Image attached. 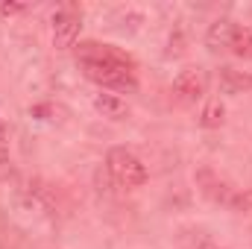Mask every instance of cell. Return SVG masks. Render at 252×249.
Segmentation results:
<instances>
[{
    "label": "cell",
    "instance_id": "obj_4",
    "mask_svg": "<svg viewBox=\"0 0 252 249\" xmlns=\"http://www.w3.org/2000/svg\"><path fill=\"white\" fill-rule=\"evenodd\" d=\"M76 38H79V15L70 9H59L53 15V44L59 50H67L76 44Z\"/></svg>",
    "mask_w": 252,
    "mask_h": 249
},
{
    "label": "cell",
    "instance_id": "obj_12",
    "mask_svg": "<svg viewBox=\"0 0 252 249\" xmlns=\"http://www.w3.org/2000/svg\"><path fill=\"white\" fill-rule=\"evenodd\" d=\"M6 161H9V129L0 121V164H6Z\"/></svg>",
    "mask_w": 252,
    "mask_h": 249
},
{
    "label": "cell",
    "instance_id": "obj_11",
    "mask_svg": "<svg viewBox=\"0 0 252 249\" xmlns=\"http://www.w3.org/2000/svg\"><path fill=\"white\" fill-rule=\"evenodd\" d=\"M24 12V3L18 0H0V18H12V15H21Z\"/></svg>",
    "mask_w": 252,
    "mask_h": 249
},
{
    "label": "cell",
    "instance_id": "obj_13",
    "mask_svg": "<svg viewBox=\"0 0 252 249\" xmlns=\"http://www.w3.org/2000/svg\"><path fill=\"white\" fill-rule=\"evenodd\" d=\"M196 249H223L220 244H211V241H205V244H199Z\"/></svg>",
    "mask_w": 252,
    "mask_h": 249
},
{
    "label": "cell",
    "instance_id": "obj_6",
    "mask_svg": "<svg viewBox=\"0 0 252 249\" xmlns=\"http://www.w3.org/2000/svg\"><path fill=\"white\" fill-rule=\"evenodd\" d=\"M94 109H97L103 118H109V121H121L126 112H129L126 100L115 97V94H94Z\"/></svg>",
    "mask_w": 252,
    "mask_h": 249
},
{
    "label": "cell",
    "instance_id": "obj_9",
    "mask_svg": "<svg viewBox=\"0 0 252 249\" xmlns=\"http://www.w3.org/2000/svg\"><path fill=\"white\" fill-rule=\"evenodd\" d=\"M223 121H226V106L220 100H208L202 115H199V124L205 129H217V126H223Z\"/></svg>",
    "mask_w": 252,
    "mask_h": 249
},
{
    "label": "cell",
    "instance_id": "obj_7",
    "mask_svg": "<svg viewBox=\"0 0 252 249\" xmlns=\"http://www.w3.org/2000/svg\"><path fill=\"white\" fill-rule=\"evenodd\" d=\"M232 32H235V24H232V21H214V24L208 27L205 41H208V47H211V50H220V47H229Z\"/></svg>",
    "mask_w": 252,
    "mask_h": 249
},
{
    "label": "cell",
    "instance_id": "obj_1",
    "mask_svg": "<svg viewBox=\"0 0 252 249\" xmlns=\"http://www.w3.org/2000/svg\"><path fill=\"white\" fill-rule=\"evenodd\" d=\"M79 67L82 73L103 85V88H118V91H135L138 82H135V64L132 59H79Z\"/></svg>",
    "mask_w": 252,
    "mask_h": 249
},
{
    "label": "cell",
    "instance_id": "obj_3",
    "mask_svg": "<svg viewBox=\"0 0 252 249\" xmlns=\"http://www.w3.org/2000/svg\"><path fill=\"white\" fill-rule=\"evenodd\" d=\"M170 91H173V97H176L179 103H196V100H202V94H205V73H202L199 67L182 70V73L173 79Z\"/></svg>",
    "mask_w": 252,
    "mask_h": 249
},
{
    "label": "cell",
    "instance_id": "obj_5",
    "mask_svg": "<svg viewBox=\"0 0 252 249\" xmlns=\"http://www.w3.org/2000/svg\"><path fill=\"white\" fill-rule=\"evenodd\" d=\"M220 85L229 94H241L252 88V73L250 70H235V67H220Z\"/></svg>",
    "mask_w": 252,
    "mask_h": 249
},
{
    "label": "cell",
    "instance_id": "obj_8",
    "mask_svg": "<svg viewBox=\"0 0 252 249\" xmlns=\"http://www.w3.org/2000/svg\"><path fill=\"white\" fill-rule=\"evenodd\" d=\"M229 50H232L238 59H252V30H247V27H235L232 41H229Z\"/></svg>",
    "mask_w": 252,
    "mask_h": 249
},
{
    "label": "cell",
    "instance_id": "obj_10",
    "mask_svg": "<svg viewBox=\"0 0 252 249\" xmlns=\"http://www.w3.org/2000/svg\"><path fill=\"white\" fill-rule=\"evenodd\" d=\"M229 205H232L235 211H252V187H244V190L232 193Z\"/></svg>",
    "mask_w": 252,
    "mask_h": 249
},
{
    "label": "cell",
    "instance_id": "obj_2",
    "mask_svg": "<svg viewBox=\"0 0 252 249\" xmlns=\"http://www.w3.org/2000/svg\"><path fill=\"white\" fill-rule=\"evenodd\" d=\"M106 164H109V173H112L124 187H141L147 182V167H144L141 158H138L135 153H129L126 147L109 150Z\"/></svg>",
    "mask_w": 252,
    "mask_h": 249
}]
</instances>
